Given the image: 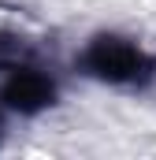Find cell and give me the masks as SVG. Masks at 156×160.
<instances>
[{
	"label": "cell",
	"mask_w": 156,
	"mask_h": 160,
	"mask_svg": "<svg viewBox=\"0 0 156 160\" xmlns=\"http://www.w3.org/2000/svg\"><path fill=\"white\" fill-rule=\"evenodd\" d=\"M7 123H11V116H7V108L0 104V145H4V138H7Z\"/></svg>",
	"instance_id": "4"
},
{
	"label": "cell",
	"mask_w": 156,
	"mask_h": 160,
	"mask_svg": "<svg viewBox=\"0 0 156 160\" xmlns=\"http://www.w3.org/2000/svg\"><path fill=\"white\" fill-rule=\"evenodd\" d=\"M0 104L11 119H37L60 104V78L41 63H22L0 75Z\"/></svg>",
	"instance_id": "2"
},
{
	"label": "cell",
	"mask_w": 156,
	"mask_h": 160,
	"mask_svg": "<svg viewBox=\"0 0 156 160\" xmlns=\"http://www.w3.org/2000/svg\"><path fill=\"white\" fill-rule=\"evenodd\" d=\"M75 75L126 93H145L156 86V52L134 34L97 30L78 45Z\"/></svg>",
	"instance_id": "1"
},
{
	"label": "cell",
	"mask_w": 156,
	"mask_h": 160,
	"mask_svg": "<svg viewBox=\"0 0 156 160\" xmlns=\"http://www.w3.org/2000/svg\"><path fill=\"white\" fill-rule=\"evenodd\" d=\"M41 60V48H37V38L22 26H7L0 22V75L11 71V67H22V63H34Z\"/></svg>",
	"instance_id": "3"
}]
</instances>
